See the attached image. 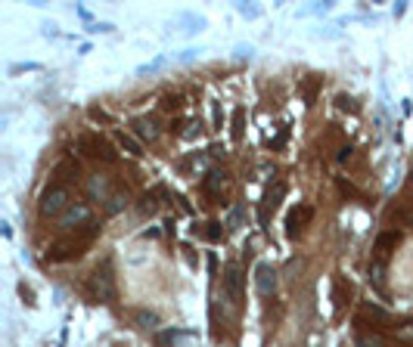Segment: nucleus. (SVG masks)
<instances>
[{"instance_id":"f257e3e1","label":"nucleus","mask_w":413,"mask_h":347,"mask_svg":"<svg viewBox=\"0 0 413 347\" xmlns=\"http://www.w3.org/2000/svg\"><path fill=\"white\" fill-rule=\"evenodd\" d=\"M100 233V226L93 224L90 230L84 233H75V236H66V239H56L50 248H47V260H53V264H66V260H78L88 251V245L93 242V236Z\"/></svg>"},{"instance_id":"f03ea898","label":"nucleus","mask_w":413,"mask_h":347,"mask_svg":"<svg viewBox=\"0 0 413 347\" xmlns=\"http://www.w3.org/2000/svg\"><path fill=\"white\" fill-rule=\"evenodd\" d=\"M68 208H72V193H68L66 183L47 186L41 193V199H37V214L41 217H62Z\"/></svg>"},{"instance_id":"7ed1b4c3","label":"nucleus","mask_w":413,"mask_h":347,"mask_svg":"<svg viewBox=\"0 0 413 347\" xmlns=\"http://www.w3.org/2000/svg\"><path fill=\"white\" fill-rule=\"evenodd\" d=\"M88 288L93 295V301H103V304H112L115 301V279H112V267H109V260L93 270V276L88 279Z\"/></svg>"},{"instance_id":"20e7f679","label":"nucleus","mask_w":413,"mask_h":347,"mask_svg":"<svg viewBox=\"0 0 413 347\" xmlns=\"http://www.w3.org/2000/svg\"><path fill=\"white\" fill-rule=\"evenodd\" d=\"M221 288H224V298L237 307H243V298H246V276H243V267L239 264H227L224 267V279H221Z\"/></svg>"},{"instance_id":"39448f33","label":"nucleus","mask_w":413,"mask_h":347,"mask_svg":"<svg viewBox=\"0 0 413 347\" xmlns=\"http://www.w3.org/2000/svg\"><path fill=\"white\" fill-rule=\"evenodd\" d=\"M90 226H93L90 205H72V208L59 217V230L68 233V236H72V233H84V230H90Z\"/></svg>"},{"instance_id":"423d86ee","label":"nucleus","mask_w":413,"mask_h":347,"mask_svg":"<svg viewBox=\"0 0 413 347\" xmlns=\"http://www.w3.org/2000/svg\"><path fill=\"white\" fill-rule=\"evenodd\" d=\"M78 149H84V152L90 155V159H103V162H119V155H115L112 143H109L106 137H97V133H84L81 140H78Z\"/></svg>"},{"instance_id":"0eeeda50","label":"nucleus","mask_w":413,"mask_h":347,"mask_svg":"<svg viewBox=\"0 0 413 347\" xmlns=\"http://www.w3.org/2000/svg\"><path fill=\"white\" fill-rule=\"evenodd\" d=\"M283 195H286V183H283V180H277V183H270V186H268V193H264V199H261V208H258V220H261V226H268V224H270V211H274L277 205L283 202Z\"/></svg>"},{"instance_id":"6e6552de","label":"nucleus","mask_w":413,"mask_h":347,"mask_svg":"<svg viewBox=\"0 0 413 347\" xmlns=\"http://www.w3.org/2000/svg\"><path fill=\"white\" fill-rule=\"evenodd\" d=\"M255 288H258L261 298H270L277 291V270H274V264L261 260V264L255 267Z\"/></svg>"},{"instance_id":"1a4fd4ad","label":"nucleus","mask_w":413,"mask_h":347,"mask_svg":"<svg viewBox=\"0 0 413 347\" xmlns=\"http://www.w3.org/2000/svg\"><path fill=\"white\" fill-rule=\"evenodd\" d=\"M202 189H205L212 199H224V193L230 189V177H227V171H221V168H215V171H208L205 174V180H202Z\"/></svg>"},{"instance_id":"9d476101","label":"nucleus","mask_w":413,"mask_h":347,"mask_svg":"<svg viewBox=\"0 0 413 347\" xmlns=\"http://www.w3.org/2000/svg\"><path fill=\"white\" fill-rule=\"evenodd\" d=\"M311 217H314V208H311V205H299V208H292L289 214H286V233L299 236L311 224Z\"/></svg>"},{"instance_id":"9b49d317","label":"nucleus","mask_w":413,"mask_h":347,"mask_svg":"<svg viewBox=\"0 0 413 347\" xmlns=\"http://www.w3.org/2000/svg\"><path fill=\"white\" fill-rule=\"evenodd\" d=\"M398 242H401L398 233H383L376 239V245H373V257H376L379 264H385L388 255H392V248H398Z\"/></svg>"},{"instance_id":"f8f14e48","label":"nucleus","mask_w":413,"mask_h":347,"mask_svg":"<svg viewBox=\"0 0 413 347\" xmlns=\"http://www.w3.org/2000/svg\"><path fill=\"white\" fill-rule=\"evenodd\" d=\"M354 344L357 347H388V338L383 332H370V329H357L354 332Z\"/></svg>"},{"instance_id":"ddd939ff","label":"nucleus","mask_w":413,"mask_h":347,"mask_svg":"<svg viewBox=\"0 0 413 347\" xmlns=\"http://www.w3.org/2000/svg\"><path fill=\"white\" fill-rule=\"evenodd\" d=\"M115 146L124 149L128 155H134V159H140V155H143V143H140V140H134L131 133H121V130L115 133Z\"/></svg>"},{"instance_id":"4468645a","label":"nucleus","mask_w":413,"mask_h":347,"mask_svg":"<svg viewBox=\"0 0 413 347\" xmlns=\"http://www.w3.org/2000/svg\"><path fill=\"white\" fill-rule=\"evenodd\" d=\"M134 133L140 140H150V143H152V140L159 137V124H155L152 118H137V121H134Z\"/></svg>"},{"instance_id":"2eb2a0df","label":"nucleus","mask_w":413,"mask_h":347,"mask_svg":"<svg viewBox=\"0 0 413 347\" xmlns=\"http://www.w3.org/2000/svg\"><path fill=\"white\" fill-rule=\"evenodd\" d=\"M53 177H56V183H62V180H75L78 177V162L75 159H62L56 168H53Z\"/></svg>"},{"instance_id":"dca6fc26","label":"nucleus","mask_w":413,"mask_h":347,"mask_svg":"<svg viewBox=\"0 0 413 347\" xmlns=\"http://www.w3.org/2000/svg\"><path fill=\"white\" fill-rule=\"evenodd\" d=\"M128 193H112L109 195V205H106V214H119L121 208H128Z\"/></svg>"},{"instance_id":"f3484780","label":"nucleus","mask_w":413,"mask_h":347,"mask_svg":"<svg viewBox=\"0 0 413 347\" xmlns=\"http://www.w3.org/2000/svg\"><path fill=\"white\" fill-rule=\"evenodd\" d=\"M90 195L93 199H103V202H109V186H106V177H90Z\"/></svg>"},{"instance_id":"a211bd4d","label":"nucleus","mask_w":413,"mask_h":347,"mask_svg":"<svg viewBox=\"0 0 413 347\" xmlns=\"http://www.w3.org/2000/svg\"><path fill=\"white\" fill-rule=\"evenodd\" d=\"M155 195H162V189H152V193H146L143 199H140V214H155V208H159Z\"/></svg>"},{"instance_id":"6ab92c4d","label":"nucleus","mask_w":413,"mask_h":347,"mask_svg":"<svg viewBox=\"0 0 413 347\" xmlns=\"http://www.w3.org/2000/svg\"><path fill=\"white\" fill-rule=\"evenodd\" d=\"M364 317H373L376 322H392V313L383 310V307H376V304H364Z\"/></svg>"},{"instance_id":"aec40b11","label":"nucleus","mask_w":413,"mask_h":347,"mask_svg":"<svg viewBox=\"0 0 413 347\" xmlns=\"http://www.w3.org/2000/svg\"><path fill=\"white\" fill-rule=\"evenodd\" d=\"M224 226H227V230H239V226H243V205H233L227 220H224Z\"/></svg>"},{"instance_id":"412c9836","label":"nucleus","mask_w":413,"mask_h":347,"mask_svg":"<svg viewBox=\"0 0 413 347\" xmlns=\"http://www.w3.org/2000/svg\"><path fill=\"white\" fill-rule=\"evenodd\" d=\"M246 133V109H237L233 112V140H243Z\"/></svg>"},{"instance_id":"4be33fe9","label":"nucleus","mask_w":413,"mask_h":347,"mask_svg":"<svg viewBox=\"0 0 413 347\" xmlns=\"http://www.w3.org/2000/svg\"><path fill=\"white\" fill-rule=\"evenodd\" d=\"M370 282H376V288L385 286V264L373 260V264H370Z\"/></svg>"},{"instance_id":"5701e85b","label":"nucleus","mask_w":413,"mask_h":347,"mask_svg":"<svg viewBox=\"0 0 413 347\" xmlns=\"http://www.w3.org/2000/svg\"><path fill=\"white\" fill-rule=\"evenodd\" d=\"M395 220H401V224L413 226V199H410V202H404V208H401V211H395Z\"/></svg>"},{"instance_id":"b1692460","label":"nucleus","mask_w":413,"mask_h":347,"mask_svg":"<svg viewBox=\"0 0 413 347\" xmlns=\"http://www.w3.org/2000/svg\"><path fill=\"white\" fill-rule=\"evenodd\" d=\"M208 230H205V239H212V242H217L221 239V224H217V220H212V224H205Z\"/></svg>"},{"instance_id":"393cba45","label":"nucleus","mask_w":413,"mask_h":347,"mask_svg":"<svg viewBox=\"0 0 413 347\" xmlns=\"http://www.w3.org/2000/svg\"><path fill=\"white\" fill-rule=\"evenodd\" d=\"M395 335H398L401 341H413V322H407V326H398V329H395Z\"/></svg>"},{"instance_id":"a878e982","label":"nucleus","mask_w":413,"mask_h":347,"mask_svg":"<svg viewBox=\"0 0 413 347\" xmlns=\"http://www.w3.org/2000/svg\"><path fill=\"white\" fill-rule=\"evenodd\" d=\"M339 109H348V112H357V102L352 97H345V93H339Z\"/></svg>"},{"instance_id":"bb28decb","label":"nucleus","mask_w":413,"mask_h":347,"mask_svg":"<svg viewBox=\"0 0 413 347\" xmlns=\"http://www.w3.org/2000/svg\"><path fill=\"white\" fill-rule=\"evenodd\" d=\"M186 335H190V332H165V335L159 338V341H162V344H168V341H177V338H186Z\"/></svg>"},{"instance_id":"cd10ccee","label":"nucleus","mask_w":413,"mask_h":347,"mask_svg":"<svg viewBox=\"0 0 413 347\" xmlns=\"http://www.w3.org/2000/svg\"><path fill=\"white\" fill-rule=\"evenodd\" d=\"M137 319L143 322V326H155V322H159V317H155V313H140Z\"/></svg>"},{"instance_id":"c85d7f7f","label":"nucleus","mask_w":413,"mask_h":347,"mask_svg":"<svg viewBox=\"0 0 413 347\" xmlns=\"http://www.w3.org/2000/svg\"><path fill=\"white\" fill-rule=\"evenodd\" d=\"M237 10H239V13H243V16H258V6H246V4H239V6H237Z\"/></svg>"},{"instance_id":"c756f323","label":"nucleus","mask_w":413,"mask_h":347,"mask_svg":"<svg viewBox=\"0 0 413 347\" xmlns=\"http://www.w3.org/2000/svg\"><path fill=\"white\" fill-rule=\"evenodd\" d=\"M339 189H342L345 195H357V189H354L352 183H345V180H339Z\"/></svg>"},{"instance_id":"7c9ffc66","label":"nucleus","mask_w":413,"mask_h":347,"mask_svg":"<svg viewBox=\"0 0 413 347\" xmlns=\"http://www.w3.org/2000/svg\"><path fill=\"white\" fill-rule=\"evenodd\" d=\"M165 109H177V97H165V102H162Z\"/></svg>"}]
</instances>
